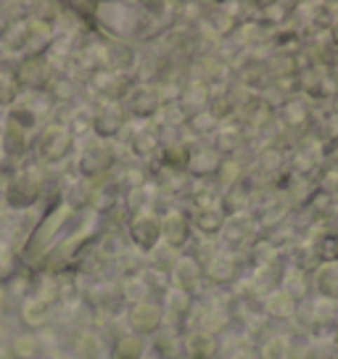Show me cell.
Wrapping results in <instances>:
<instances>
[{"mask_svg": "<svg viewBox=\"0 0 338 359\" xmlns=\"http://www.w3.org/2000/svg\"><path fill=\"white\" fill-rule=\"evenodd\" d=\"M40 158L48 161V164H56V161H64L72 151V133H69L67 124H50L43 137H40Z\"/></svg>", "mask_w": 338, "mask_h": 359, "instance_id": "obj_1", "label": "cell"}, {"mask_svg": "<svg viewBox=\"0 0 338 359\" xmlns=\"http://www.w3.org/2000/svg\"><path fill=\"white\" fill-rule=\"evenodd\" d=\"M37 196H40V182H37V177H34L32 172H19L8 182V188H6V201H8L11 209H27V206H32L37 201Z\"/></svg>", "mask_w": 338, "mask_h": 359, "instance_id": "obj_2", "label": "cell"}, {"mask_svg": "<svg viewBox=\"0 0 338 359\" xmlns=\"http://www.w3.org/2000/svg\"><path fill=\"white\" fill-rule=\"evenodd\" d=\"M130 238H133V243L137 248L151 251L158 243V238H161V219L154 217V214H137V217H133Z\"/></svg>", "mask_w": 338, "mask_h": 359, "instance_id": "obj_3", "label": "cell"}, {"mask_svg": "<svg viewBox=\"0 0 338 359\" xmlns=\"http://www.w3.org/2000/svg\"><path fill=\"white\" fill-rule=\"evenodd\" d=\"M16 79L22 82V85H29V88H43L50 82V74H48V64L46 58L40 56H29L24 58L19 69H16Z\"/></svg>", "mask_w": 338, "mask_h": 359, "instance_id": "obj_4", "label": "cell"}, {"mask_svg": "<svg viewBox=\"0 0 338 359\" xmlns=\"http://www.w3.org/2000/svg\"><path fill=\"white\" fill-rule=\"evenodd\" d=\"M124 124V114L122 109L116 106V101H109L103 103L98 114H95V119H93V127H95V133L101 135V137H111L122 130Z\"/></svg>", "mask_w": 338, "mask_h": 359, "instance_id": "obj_5", "label": "cell"}, {"mask_svg": "<svg viewBox=\"0 0 338 359\" xmlns=\"http://www.w3.org/2000/svg\"><path fill=\"white\" fill-rule=\"evenodd\" d=\"M161 236H164V241L172 248H180L188 241V236H191V224H188V219L180 212H172L161 219Z\"/></svg>", "mask_w": 338, "mask_h": 359, "instance_id": "obj_6", "label": "cell"}, {"mask_svg": "<svg viewBox=\"0 0 338 359\" xmlns=\"http://www.w3.org/2000/svg\"><path fill=\"white\" fill-rule=\"evenodd\" d=\"M161 323V309L154 304H135L130 309V325L135 333H154Z\"/></svg>", "mask_w": 338, "mask_h": 359, "instance_id": "obj_7", "label": "cell"}, {"mask_svg": "<svg viewBox=\"0 0 338 359\" xmlns=\"http://www.w3.org/2000/svg\"><path fill=\"white\" fill-rule=\"evenodd\" d=\"M114 161V151L111 148H95V151H88L82 161H79V172L85 175V177H95V175H101L103 169H109Z\"/></svg>", "mask_w": 338, "mask_h": 359, "instance_id": "obj_8", "label": "cell"}, {"mask_svg": "<svg viewBox=\"0 0 338 359\" xmlns=\"http://www.w3.org/2000/svg\"><path fill=\"white\" fill-rule=\"evenodd\" d=\"M61 222H67V209H58L53 219H46V222L34 230V246H29V254H40V251H46L48 243H50V236L61 227Z\"/></svg>", "mask_w": 338, "mask_h": 359, "instance_id": "obj_9", "label": "cell"}, {"mask_svg": "<svg viewBox=\"0 0 338 359\" xmlns=\"http://www.w3.org/2000/svg\"><path fill=\"white\" fill-rule=\"evenodd\" d=\"M315 285L323 296H327V299H338V262L323 264V267L317 269Z\"/></svg>", "mask_w": 338, "mask_h": 359, "instance_id": "obj_10", "label": "cell"}, {"mask_svg": "<svg viewBox=\"0 0 338 359\" xmlns=\"http://www.w3.org/2000/svg\"><path fill=\"white\" fill-rule=\"evenodd\" d=\"M188 351L193 359H212L217 354V338L206 330H198L188 338Z\"/></svg>", "mask_w": 338, "mask_h": 359, "instance_id": "obj_11", "label": "cell"}, {"mask_svg": "<svg viewBox=\"0 0 338 359\" xmlns=\"http://www.w3.org/2000/svg\"><path fill=\"white\" fill-rule=\"evenodd\" d=\"M146 351V341L137 336H122L114 344L111 359H140Z\"/></svg>", "mask_w": 338, "mask_h": 359, "instance_id": "obj_12", "label": "cell"}, {"mask_svg": "<svg viewBox=\"0 0 338 359\" xmlns=\"http://www.w3.org/2000/svg\"><path fill=\"white\" fill-rule=\"evenodd\" d=\"M158 93L154 88H143L135 93V98H133V109H135L137 116H154L158 109Z\"/></svg>", "mask_w": 338, "mask_h": 359, "instance_id": "obj_13", "label": "cell"}, {"mask_svg": "<svg viewBox=\"0 0 338 359\" xmlns=\"http://www.w3.org/2000/svg\"><path fill=\"white\" fill-rule=\"evenodd\" d=\"M164 164L167 167H175V169H185L191 164V146H185V143H172V146L164 148Z\"/></svg>", "mask_w": 338, "mask_h": 359, "instance_id": "obj_14", "label": "cell"}, {"mask_svg": "<svg viewBox=\"0 0 338 359\" xmlns=\"http://www.w3.org/2000/svg\"><path fill=\"white\" fill-rule=\"evenodd\" d=\"M196 227L206 236H215L225 227V217H222V212H215V209H201V214L196 217Z\"/></svg>", "mask_w": 338, "mask_h": 359, "instance_id": "obj_15", "label": "cell"}, {"mask_svg": "<svg viewBox=\"0 0 338 359\" xmlns=\"http://www.w3.org/2000/svg\"><path fill=\"white\" fill-rule=\"evenodd\" d=\"M206 275L215 283H227L233 275H236V267L227 257H215L209 264H206Z\"/></svg>", "mask_w": 338, "mask_h": 359, "instance_id": "obj_16", "label": "cell"}, {"mask_svg": "<svg viewBox=\"0 0 338 359\" xmlns=\"http://www.w3.org/2000/svg\"><path fill=\"white\" fill-rule=\"evenodd\" d=\"M6 154L8 156H22L24 151H27V140H24V130L22 127H16V124H8V130H6Z\"/></svg>", "mask_w": 338, "mask_h": 359, "instance_id": "obj_17", "label": "cell"}, {"mask_svg": "<svg viewBox=\"0 0 338 359\" xmlns=\"http://www.w3.org/2000/svg\"><path fill=\"white\" fill-rule=\"evenodd\" d=\"M46 320H48V304L46 302H40V299L27 302V306H24V323H27V325L40 327Z\"/></svg>", "mask_w": 338, "mask_h": 359, "instance_id": "obj_18", "label": "cell"}, {"mask_svg": "<svg viewBox=\"0 0 338 359\" xmlns=\"http://www.w3.org/2000/svg\"><path fill=\"white\" fill-rule=\"evenodd\" d=\"M37 354V338L32 333H24L13 341V348H11V357H19V359H32Z\"/></svg>", "mask_w": 338, "mask_h": 359, "instance_id": "obj_19", "label": "cell"}, {"mask_svg": "<svg viewBox=\"0 0 338 359\" xmlns=\"http://www.w3.org/2000/svg\"><path fill=\"white\" fill-rule=\"evenodd\" d=\"M317 259H323L325 264L338 262V236L336 233H327V236L320 241V246H317Z\"/></svg>", "mask_w": 338, "mask_h": 359, "instance_id": "obj_20", "label": "cell"}, {"mask_svg": "<svg viewBox=\"0 0 338 359\" xmlns=\"http://www.w3.org/2000/svg\"><path fill=\"white\" fill-rule=\"evenodd\" d=\"M156 148H158V140L151 133H140L133 137V151H135L137 156H148V154H154Z\"/></svg>", "mask_w": 338, "mask_h": 359, "instance_id": "obj_21", "label": "cell"}, {"mask_svg": "<svg viewBox=\"0 0 338 359\" xmlns=\"http://www.w3.org/2000/svg\"><path fill=\"white\" fill-rule=\"evenodd\" d=\"M16 77H8V74H0V106L16 101Z\"/></svg>", "mask_w": 338, "mask_h": 359, "instance_id": "obj_22", "label": "cell"}, {"mask_svg": "<svg viewBox=\"0 0 338 359\" xmlns=\"http://www.w3.org/2000/svg\"><path fill=\"white\" fill-rule=\"evenodd\" d=\"M285 357H288V351H285V344H283L280 338L270 341L264 346V354H262V359H285Z\"/></svg>", "mask_w": 338, "mask_h": 359, "instance_id": "obj_23", "label": "cell"}, {"mask_svg": "<svg viewBox=\"0 0 338 359\" xmlns=\"http://www.w3.org/2000/svg\"><path fill=\"white\" fill-rule=\"evenodd\" d=\"M238 133H222L219 135V151H236L241 143L236 140Z\"/></svg>", "mask_w": 338, "mask_h": 359, "instance_id": "obj_24", "label": "cell"}, {"mask_svg": "<svg viewBox=\"0 0 338 359\" xmlns=\"http://www.w3.org/2000/svg\"><path fill=\"white\" fill-rule=\"evenodd\" d=\"M119 236H109V238H103V246L106 248H101L103 254H119Z\"/></svg>", "mask_w": 338, "mask_h": 359, "instance_id": "obj_25", "label": "cell"}, {"mask_svg": "<svg viewBox=\"0 0 338 359\" xmlns=\"http://www.w3.org/2000/svg\"><path fill=\"white\" fill-rule=\"evenodd\" d=\"M330 37H333V43L338 45V19L333 24H330Z\"/></svg>", "mask_w": 338, "mask_h": 359, "instance_id": "obj_26", "label": "cell"}, {"mask_svg": "<svg viewBox=\"0 0 338 359\" xmlns=\"http://www.w3.org/2000/svg\"><path fill=\"white\" fill-rule=\"evenodd\" d=\"M0 359H13L11 351H8V348H0Z\"/></svg>", "mask_w": 338, "mask_h": 359, "instance_id": "obj_27", "label": "cell"}]
</instances>
